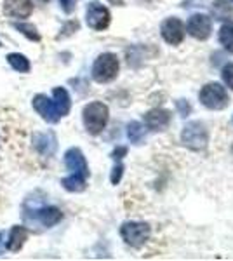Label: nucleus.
Segmentation results:
<instances>
[{
  "mask_svg": "<svg viewBox=\"0 0 233 261\" xmlns=\"http://www.w3.org/2000/svg\"><path fill=\"white\" fill-rule=\"evenodd\" d=\"M110 119V110L105 103L101 101H92L84 107L82 110V120L84 127L91 136H97L105 130Z\"/></svg>",
  "mask_w": 233,
  "mask_h": 261,
  "instance_id": "nucleus-1",
  "label": "nucleus"
},
{
  "mask_svg": "<svg viewBox=\"0 0 233 261\" xmlns=\"http://www.w3.org/2000/svg\"><path fill=\"white\" fill-rule=\"evenodd\" d=\"M118 70H120V63H118L117 54L103 53L92 63V70H91L92 81L97 84H110L117 79Z\"/></svg>",
  "mask_w": 233,
  "mask_h": 261,
  "instance_id": "nucleus-2",
  "label": "nucleus"
},
{
  "mask_svg": "<svg viewBox=\"0 0 233 261\" xmlns=\"http://www.w3.org/2000/svg\"><path fill=\"white\" fill-rule=\"evenodd\" d=\"M181 143L192 151H204L209 145V130L200 120H192L181 130Z\"/></svg>",
  "mask_w": 233,
  "mask_h": 261,
  "instance_id": "nucleus-3",
  "label": "nucleus"
},
{
  "mask_svg": "<svg viewBox=\"0 0 233 261\" xmlns=\"http://www.w3.org/2000/svg\"><path fill=\"white\" fill-rule=\"evenodd\" d=\"M23 220L32 226H44V228H50V226L58 225L63 220V213L58 207L53 205H42V207H33L28 205V211H23Z\"/></svg>",
  "mask_w": 233,
  "mask_h": 261,
  "instance_id": "nucleus-4",
  "label": "nucleus"
},
{
  "mask_svg": "<svg viewBox=\"0 0 233 261\" xmlns=\"http://www.w3.org/2000/svg\"><path fill=\"white\" fill-rule=\"evenodd\" d=\"M120 237L127 246L141 249L151 237V226L145 221H125L120 226Z\"/></svg>",
  "mask_w": 233,
  "mask_h": 261,
  "instance_id": "nucleus-5",
  "label": "nucleus"
},
{
  "mask_svg": "<svg viewBox=\"0 0 233 261\" xmlns=\"http://www.w3.org/2000/svg\"><path fill=\"white\" fill-rule=\"evenodd\" d=\"M198 99L207 110H224L230 105V96L226 89L218 82H209L198 92Z\"/></svg>",
  "mask_w": 233,
  "mask_h": 261,
  "instance_id": "nucleus-6",
  "label": "nucleus"
},
{
  "mask_svg": "<svg viewBox=\"0 0 233 261\" xmlns=\"http://www.w3.org/2000/svg\"><path fill=\"white\" fill-rule=\"evenodd\" d=\"M86 23L89 28L96 32H103L107 30L112 23V14H110V9L107 6L99 2H89L87 11H86Z\"/></svg>",
  "mask_w": 233,
  "mask_h": 261,
  "instance_id": "nucleus-7",
  "label": "nucleus"
},
{
  "mask_svg": "<svg viewBox=\"0 0 233 261\" xmlns=\"http://www.w3.org/2000/svg\"><path fill=\"white\" fill-rule=\"evenodd\" d=\"M186 32L197 40H207L213 33V18L202 12H195L186 21Z\"/></svg>",
  "mask_w": 233,
  "mask_h": 261,
  "instance_id": "nucleus-8",
  "label": "nucleus"
},
{
  "mask_svg": "<svg viewBox=\"0 0 233 261\" xmlns=\"http://www.w3.org/2000/svg\"><path fill=\"white\" fill-rule=\"evenodd\" d=\"M160 35H162V39L169 45H179L185 40L186 27L179 18L172 16V18L162 21V24H160Z\"/></svg>",
  "mask_w": 233,
  "mask_h": 261,
  "instance_id": "nucleus-9",
  "label": "nucleus"
},
{
  "mask_svg": "<svg viewBox=\"0 0 233 261\" xmlns=\"http://www.w3.org/2000/svg\"><path fill=\"white\" fill-rule=\"evenodd\" d=\"M143 122H145L146 129L153 130V133H162L171 125L172 113L165 108H151L143 115Z\"/></svg>",
  "mask_w": 233,
  "mask_h": 261,
  "instance_id": "nucleus-10",
  "label": "nucleus"
},
{
  "mask_svg": "<svg viewBox=\"0 0 233 261\" xmlns=\"http://www.w3.org/2000/svg\"><path fill=\"white\" fill-rule=\"evenodd\" d=\"M33 108L40 113V117L49 124H58L61 120V113H59L54 99H49L44 94H37L33 98Z\"/></svg>",
  "mask_w": 233,
  "mask_h": 261,
  "instance_id": "nucleus-11",
  "label": "nucleus"
},
{
  "mask_svg": "<svg viewBox=\"0 0 233 261\" xmlns=\"http://www.w3.org/2000/svg\"><path fill=\"white\" fill-rule=\"evenodd\" d=\"M65 166L68 167V171H71V174L82 176V178H89V166L87 161L84 157L82 150L73 146V148L66 150L65 153Z\"/></svg>",
  "mask_w": 233,
  "mask_h": 261,
  "instance_id": "nucleus-12",
  "label": "nucleus"
},
{
  "mask_svg": "<svg viewBox=\"0 0 233 261\" xmlns=\"http://www.w3.org/2000/svg\"><path fill=\"white\" fill-rule=\"evenodd\" d=\"M33 12L32 0H4V14L14 19H27Z\"/></svg>",
  "mask_w": 233,
  "mask_h": 261,
  "instance_id": "nucleus-13",
  "label": "nucleus"
},
{
  "mask_svg": "<svg viewBox=\"0 0 233 261\" xmlns=\"http://www.w3.org/2000/svg\"><path fill=\"white\" fill-rule=\"evenodd\" d=\"M33 146L37 148V151L45 157H50L54 155V151L58 150V140H56V134L53 130L49 133H37L33 136Z\"/></svg>",
  "mask_w": 233,
  "mask_h": 261,
  "instance_id": "nucleus-14",
  "label": "nucleus"
},
{
  "mask_svg": "<svg viewBox=\"0 0 233 261\" xmlns=\"http://www.w3.org/2000/svg\"><path fill=\"white\" fill-rule=\"evenodd\" d=\"M28 241V228L21 225L12 226L9 231V239L6 241V249L11 252H18L21 251V247L24 246V242Z\"/></svg>",
  "mask_w": 233,
  "mask_h": 261,
  "instance_id": "nucleus-15",
  "label": "nucleus"
},
{
  "mask_svg": "<svg viewBox=\"0 0 233 261\" xmlns=\"http://www.w3.org/2000/svg\"><path fill=\"white\" fill-rule=\"evenodd\" d=\"M53 99L56 103L59 113L61 117H66L71 110V99H70V94L65 87H54L53 89Z\"/></svg>",
  "mask_w": 233,
  "mask_h": 261,
  "instance_id": "nucleus-16",
  "label": "nucleus"
},
{
  "mask_svg": "<svg viewBox=\"0 0 233 261\" xmlns=\"http://www.w3.org/2000/svg\"><path fill=\"white\" fill-rule=\"evenodd\" d=\"M127 138H129V141L133 143V145H141L146 138L145 124L136 122V120L129 122V124H127Z\"/></svg>",
  "mask_w": 233,
  "mask_h": 261,
  "instance_id": "nucleus-17",
  "label": "nucleus"
},
{
  "mask_svg": "<svg viewBox=\"0 0 233 261\" xmlns=\"http://www.w3.org/2000/svg\"><path fill=\"white\" fill-rule=\"evenodd\" d=\"M61 185L66 192H73V193H79V192H84L87 187V179L82 178V176H77V174H70L66 178L61 179Z\"/></svg>",
  "mask_w": 233,
  "mask_h": 261,
  "instance_id": "nucleus-18",
  "label": "nucleus"
},
{
  "mask_svg": "<svg viewBox=\"0 0 233 261\" xmlns=\"http://www.w3.org/2000/svg\"><path fill=\"white\" fill-rule=\"evenodd\" d=\"M7 63L14 68L16 71H19V73H28L30 71V60L27 56H23V54L19 53H11L7 54Z\"/></svg>",
  "mask_w": 233,
  "mask_h": 261,
  "instance_id": "nucleus-19",
  "label": "nucleus"
},
{
  "mask_svg": "<svg viewBox=\"0 0 233 261\" xmlns=\"http://www.w3.org/2000/svg\"><path fill=\"white\" fill-rule=\"evenodd\" d=\"M219 44L223 45L228 53H233V23H224L221 28H219Z\"/></svg>",
  "mask_w": 233,
  "mask_h": 261,
  "instance_id": "nucleus-20",
  "label": "nucleus"
},
{
  "mask_svg": "<svg viewBox=\"0 0 233 261\" xmlns=\"http://www.w3.org/2000/svg\"><path fill=\"white\" fill-rule=\"evenodd\" d=\"M12 27H14L18 32L23 33V35L27 37L28 40L39 42V40L42 39V37H40V33L37 32V28L33 27V24H30V23H12Z\"/></svg>",
  "mask_w": 233,
  "mask_h": 261,
  "instance_id": "nucleus-21",
  "label": "nucleus"
},
{
  "mask_svg": "<svg viewBox=\"0 0 233 261\" xmlns=\"http://www.w3.org/2000/svg\"><path fill=\"white\" fill-rule=\"evenodd\" d=\"M213 14L216 19H226V16L231 14V6H228L226 0H214Z\"/></svg>",
  "mask_w": 233,
  "mask_h": 261,
  "instance_id": "nucleus-22",
  "label": "nucleus"
},
{
  "mask_svg": "<svg viewBox=\"0 0 233 261\" xmlns=\"http://www.w3.org/2000/svg\"><path fill=\"white\" fill-rule=\"evenodd\" d=\"M221 79H223L224 86L230 87V89L233 91V63H226V65L223 66Z\"/></svg>",
  "mask_w": 233,
  "mask_h": 261,
  "instance_id": "nucleus-23",
  "label": "nucleus"
},
{
  "mask_svg": "<svg viewBox=\"0 0 233 261\" xmlns=\"http://www.w3.org/2000/svg\"><path fill=\"white\" fill-rule=\"evenodd\" d=\"M122 176H124V166H122V162H117L115 167L112 169V174H110V181H112V185L120 183Z\"/></svg>",
  "mask_w": 233,
  "mask_h": 261,
  "instance_id": "nucleus-24",
  "label": "nucleus"
},
{
  "mask_svg": "<svg viewBox=\"0 0 233 261\" xmlns=\"http://www.w3.org/2000/svg\"><path fill=\"white\" fill-rule=\"evenodd\" d=\"M176 108L183 117H188L190 113H192V105H190L188 99H177L176 101Z\"/></svg>",
  "mask_w": 233,
  "mask_h": 261,
  "instance_id": "nucleus-25",
  "label": "nucleus"
},
{
  "mask_svg": "<svg viewBox=\"0 0 233 261\" xmlns=\"http://www.w3.org/2000/svg\"><path fill=\"white\" fill-rule=\"evenodd\" d=\"M59 6H61L65 14H71L77 7V0H59Z\"/></svg>",
  "mask_w": 233,
  "mask_h": 261,
  "instance_id": "nucleus-26",
  "label": "nucleus"
},
{
  "mask_svg": "<svg viewBox=\"0 0 233 261\" xmlns=\"http://www.w3.org/2000/svg\"><path fill=\"white\" fill-rule=\"evenodd\" d=\"M127 151H129L127 150V146H117V148L112 151V159L115 162H122V159L127 155Z\"/></svg>",
  "mask_w": 233,
  "mask_h": 261,
  "instance_id": "nucleus-27",
  "label": "nucleus"
},
{
  "mask_svg": "<svg viewBox=\"0 0 233 261\" xmlns=\"http://www.w3.org/2000/svg\"><path fill=\"white\" fill-rule=\"evenodd\" d=\"M79 30V21H70L68 24H66L65 28H63V33L59 37H65V35H71L73 32Z\"/></svg>",
  "mask_w": 233,
  "mask_h": 261,
  "instance_id": "nucleus-28",
  "label": "nucleus"
},
{
  "mask_svg": "<svg viewBox=\"0 0 233 261\" xmlns=\"http://www.w3.org/2000/svg\"><path fill=\"white\" fill-rule=\"evenodd\" d=\"M4 252V231H0V254Z\"/></svg>",
  "mask_w": 233,
  "mask_h": 261,
  "instance_id": "nucleus-29",
  "label": "nucleus"
},
{
  "mask_svg": "<svg viewBox=\"0 0 233 261\" xmlns=\"http://www.w3.org/2000/svg\"><path fill=\"white\" fill-rule=\"evenodd\" d=\"M37 2H42V4H47L49 0H37Z\"/></svg>",
  "mask_w": 233,
  "mask_h": 261,
  "instance_id": "nucleus-30",
  "label": "nucleus"
},
{
  "mask_svg": "<svg viewBox=\"0 0 233 261\" xmlns=\"http://www.w3.org/2000/svg\"><path fill=\"white\" fill-rule=\"evenodd\" d=\"M146 2H150V0H146Z\"/></svg>",
  "mask_w": 233,
  "mask_h": 261,
  "instance_id": "nucleus-31",
  "label": "nucleus"
},
{
  "mask_svg": "<svg viewBox=\"0 0 233 261\" xmlns=\"http://www.w3.org/2000/svg\"><path fill=\"white\" fill-rule=\"evenodd\" d=\"M0 45H2V42H0Z\"/></svg>",
  "mask_w": 233,
  "mask_h": 261,
  "instance_id": "nucleus-32",
  "label": "nucleus"
},
{
  "mask_svg": "<svg viewBox=\"0 0 233 261\" xmlns=\"http://www.w3.org/2000/svg\"><path fill=\"white\" fill-rule=\"evenodd\" d=\"M231 2H233V0H231Z\"/></svg>",
  "mask_w": 233,
  "mask_h": 261,
  "instance_id": "nucleus-33",
  "label": "nucleus"
}]
</instances>
